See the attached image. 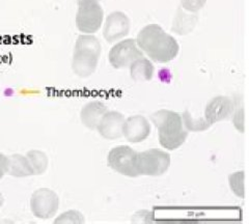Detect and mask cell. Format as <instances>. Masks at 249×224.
<instances>
[{
  "mask_svg": "<svg viewBox=\"0 0 249 224\" xmlns=\"http://www.w3.org/2000/svg\"><path fill=\"white\" fill-rule=\"evenodd\" d=\"M136 43L140 50L158 64L169 63L180 51L176 38L166 34L158 24L144 26L138 33Z\"/></svg>",
  "mask_w": 249,
  "mask_h": 224,
  "instance_id": "obj_1",
  "label": "cell"
},
{
  "mask_svg": "<svg viewBox=\"0 0 249 224\" xmlns=\"http://www.w3.org/2000/svg\"><path fill=\"white\" fill-rule=\"evenodd\" d=\"M150 119L158 129L159 142L163 148L174 151L185 143L189 131L185 128L181 114L162 109L154 112Z\"/></svg>",
  "mask_w": 249,
  "mask_h": 224,
  "instance_id": "obj_2",
  "label": "cell"
},
{
  "mask_svg": "<svg viewBox=\"0 0 249 224\" xmlns=\"http://www.w3.org/2000/svg\"><path fill=\"white\" fill-rule=\"evenodd\" d=\"M102 52V46L99 38L92 34H81L78 36L73 54L72 69L80 78H88L98 68Z\"/></svg>",
  "mask_w": 249,
  "mask_h": 224,
  "instance_id": "obj_3",
  "label": "cell"
},
{
  "mask_svg": "<svg viewBox=\"0 0 249 224\" xmlns=\"http://www.w3.org/2000/svg\"><path fill=\"white\" fill-rule=\"evenodd\" d=\"M104 11L96 0H84L78 3L76 26L82 34H93L102 26Z\"/></svg>",
  "mask_w": 249,
  "mask_h": 224,
  "instance_id": "obj_4",
  "label": "cell"
},
{
  "mask_svg": "<svg viewBox=\"0 0 249 224\" xmlns=\"http://www.w3.org/2000/svg\"><path fill=\"white\" fill-rule=\"evenodd\" d=\"M137 169L140 175L160 176L170 166V155L158 149H151L137 155Z\"/></svg>",
  "mask_w": 249,
  "mask_h": 224,
  "instance_id": "obj_5",
  "label": "cell"
},
{
  "mask_svg": "<svg viewBox=\"0 0 249 224\" xmlns=\"http://www.w3.org/2000/svg\"><path fill=\"white\" fill-rule=\"evenodd\" d=\"M138 153L128 145L115 146L108 154L107 163L114 172L128 177H137L139 172L137 169Z\"/></svg>",
  "mask_w": 249,
  "mask_h": 224,
  "instance_id": "obj_6",
  "label": "cell"
},
{
  "mask_svg": "<svg viewBox=\"0 0 249 224\" xmlns=\"http://www.w3.org/2000/svg\"><path fill=\"white\" fill-rule=\"evenodd\" d=\"M59 207V197L49 188H41L34 192L30 198V210L36 218L50 219Z\"/></svg>",
  "mask_w": 249,
  "mask_h": 224,
  "instance_id": "obj_7",
  "label": "cell"
},
{
  "mask_svg": "<svg viewBox=\"0 0 249 224\" xmlns=\"http://www.w3.org/2000/svg\"><path fill=\"white\" fill-rule=\"evenodd\" d=\"M142 56L143 52L139 49L136 40L127 38L113 46L109 51L108 59L114 69H124L129 68L134 60Z\"/></svg>",
  "mask_w": 249,
  "mask_h": 224,
  "instance_id": "obj_8",
  "label": "cell"
},
{
  "mask_svg": "<svg viewBox=\"0 0 249 224\" xmlns=\"http://www.w3.org/2000/svg\"><path fill=\"white\" fill-rule=\"evenodd\" d=\"M130 19L123 12H113L106 18L103 35L108 43H114L127 36L130 32Z\"/></svg>",
  "mask_w": 249,
  "mask_h": 224,
  "instance_id": "obj_9",
  "label": "cell"
},
{
  "mask_svg": "<svg viewBox=\"0 0 249 224\" xmlns=\"http://www.w3.org/2000/svg\"><path fill=\"white\" fill-rule=\"evenodd\" d=\"M235 110V102L229 97L218 96L210 101L205 110V119L213 125L215 122L229 120Z\"/></svg>",
  "mask_w": 249,
  "mask_h": 224,
  "instance_id": "obj_10",
  "label": "cell"
},
{
  "mask_svg": "<svg viewBox=\"0 0 249 224\" xmlns=\"http://www.w3.org/2000/svg\"><path fill=\"white\" fill-rule=\"evenodd\" d=\"M150 121L143 115H133L124 120L123 126V136L131 143H139L151 134Z\"/></svg>",
  "mask_w": 249,
  "mask_h": 224,
  "instance_id": "obj_11",
  "label": "cell"
},
{
  "mask_svg": "<svg viewBox=\"0 0 249 224\" xmlns=\"http://www.w3.org/2000/svg\"><path fill=\"white\" fill-rule=\"evenodd\" d=\"M124 117L118 111H107L101 119L97 130L99 134L105 139L114 140L123 136V126Z\"/></svg>",
  "mask_w": 249,
  "mask_h": 224,
  "instance_id": "obj_12",
  "label": "cell"
},
{
  "mask_svg": "<svg viewBox=\"0 0 249 224\" xmlns=\"http://www.w3.org/2000/svg\"><path fill=\"white\" fill-rule=\"evenodd\" d=\"M198 22L196 13H190L185 11L183 7H178L174 18L171 32L178 35H187L193 32Z\"/></svg>",
  "mask_w": 249,
  "mask_h": 224,
  "instance_id": "obj_13",
  "label": "cell"
},
{
  "mask_svg": "<svg viewBox=\"0 0 249 224\" xmlns=\"http://www.w3.org/2000/svg\"><path fill=\"white\" fill-rule=\"evenodd\" d=\"M108 111L107 106L100 101H92L84 105L80 112V119L83 125L90 129L95 130L101 119Z\"/></svg>",
  "mask_w": 249,
  "mask_h": 224,
  "instance_id": "obj_14",
  "label": "cell"
},
{
  "mask_svg": "<svg viewBox=\"0 0 249 224\" xmlns=\"http://www.w3.org/2000/svg\"><path fill=\"white\" fill-rule=\"evenodd\" d=\"M131 78L136 82L150 81L155 72V68L152 61L145 57H139L130 65Z\"/></svg>",
  "mask_w": 249,
  "mask_h": 224,
  "instance_id": "obj_15",
  "label": "cell"
},
{
  "mask_svg": "<svg viewBox=\"0 0 249 224\" xmlns=\"http://www.w3.org/2000/svg\"><path fill=\"white\" fill-rule=\"evenodd\" d=\"M7 173H10L14 177H28L35 175L34 169L31 168L28 159L20 155V154H14L9 157V169Z\"/></svg>",
  "mask_w": 249,
  "mask_h": 224,
  "instance_id": "obj_16",
  "label": "cell"
},
{
  "mask_svg": "<svg viewBox=\"0 0 249 224\" xmlns=\"http://www.w3.org/2000/svg\"><path fill=\"white\" fill-rule=\"evenodd\" d=\"M31 168L34 169L35 174H43L49 165V159L46 154L38 150H31L26 154Z\"/></svg>",
  "mask_w": 249,
  "mask_h": 224,
  "instance_id": "obj_17",
  "label": "cell"
},
{
  "mask_svg": "<svg viewBox=\"0 0 249 224\" xmlns=\"http://www.w3.org/2000/svg\"><path fill=\"white\" fill-rule=\"evenodd\" d=\"M245 172H237L229 176V183L233 194L240 198L245 197Z\"/></svg>",
  "mask_w": 249,
  "mask_h": 224,
  "instance_id": "obj_18",
  "label": "cell"
},
{
  "mask_svg": "<svg viewBox=\"0 0 249 224\" xmlns=\"http://www.w3.org/2000/svg\"><path fill=\"white\" fill-rule=\"evenodd\" d=\"M183 122L185 128L188 131H193V132H199V131H205L209 129L212 125L206 121V119H198V120H194L192 118V115L189 113L188 110H186L183 115Z\"/></svg>",
  "mask_w": 249,
  "mask_h": 224,
  "instance_id": "obj_19",
  "label": "cell"
},
{
  "mask_svg": "<svg viewBox=\"0 0 249 224\" xmlns=\"http://www.w3.org/2000/svg\"><path fill=\"white\" fill-rule=\"evenodd\" d=\"M84 222L85 219L83 214L76 210H70L62 213L54 220L55 224H82Z\"/></svg>",
  "mask_w": 249,
  "mask_h": 224,
  "instance_id": "obj_20",
  "label": "cell"
},
{
  "mask_svg": "<svg viewBox=\"0 0 249 224\" xmlns=\"http://www.w3.org/2000/svg\"><path fill=\"white\" fill-rule=\"evenodd\" d=\"M232 123L235 125V128L241 133H244L245 126H244V109L243 106L240 105V102L238 104H235V110L232 113Z\"/></svg>",
  "mask_w": 249,
  "mask_h": 224,
  "instance_id": "obj_21",
  "label": "cell"
},
{
  "mask_svg": "<svg viewBox=\"0 0 249 224\" xmlns=\"http://www.w3.org/2000/svg\"><path fill=\"white\" fill-rule=\"evenodd\" d=\"M155 221V214L153 211L142 210L132 216V223H153Z\"/></svg>",
  "mask_w": 249,
  "mask_h": 224,
  "instance_id": "obj_22",
  "label": "cell"
},
{
  "mask_svg": "<svg viewBox=\"0 0 249 224\" xmlns=\"http://www.w3.org/2000/svg\"><path fill=\"white\" fill-rule=\"evenodd\" d=\"M181 7L187 12L197 13L207 3V0H180Z\"/></svg>",
  "mask_w": 249,
  "mask_h": 224,
  "instance_id": "obj_23",
  "label": "cell"
},
{
  "mask_svg": "<svg viewBox=\"0 0 249 224\" xmlns=\"http://www.w3.org/2000/svg\"><path fill=\"white\" fill-rule=\"evenodd\" d=\"M9 169V157L0 153V180L7 173Z\"/></svg>",
  "mask_w": 249,
  "mask_h": 224,
  "instance_id": "obj_24",
  "label": "cell"
},
{
  "mask_svg": "<svg viewBox=\"0 0 249 224\" xmlns=\"http://www.w3.org/2000/svg\"><path fill=\"white\" fill-rule=\"evenodd\" d=\"M3 204H4V198H3V196H2L1 193H0V208L2 207Z\"/></svg>",
  "mask_w": 249,
  "mask_h": 224,
  "instance_id": "obj_25",
  "label": "cell"
},
{
  "mask_svg": "<svg viewBox=\"0 0 249 224\" xmlns=\"http://www.w3.org/2000/svg\"><path fill=\"white\" fill-rule=\"evenodd\" d=\"M81 1H84V0H77V2H78V3L81 2ZM96 1H100V0H96Z\"/></svg>",
  "mask_w": 249,
  "mask_h": 224,
  "instance_id": "obj_26",
  "label": "cell"
}]
</instances>
